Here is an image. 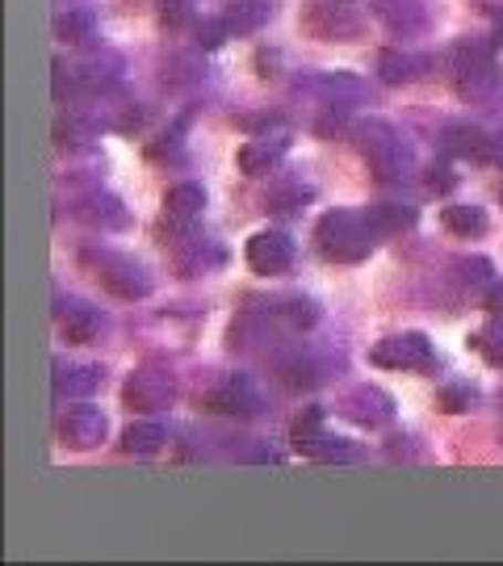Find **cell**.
I'll use <instances>...</instances> for the list:
<instances>
[{"label": "cell", "instance_id": "1", "mask_svg": "<svg viewBox=\"0 0 503 566\" xmlns=\"http://www.w3.org/2000/svg\"><path fill=\"white\" fill-rule=\"evenodd\" d=\"M315 240H319V252L327 261L357 264L374 252L378 227L369 214H357V210H327L315 227Z\"/></svg>", "mask_w": 503, "mask_h": 566}, {"label": "cell", "instance_id": "2", "mask_svg": "<svg viewBox=\"0 0 503 566\" xmlns=\"http://www.w3.org/2000/svg\"><path fill=\"white\" fill-rule=\"evenodd\" d=\"M449 76H453V88H458L462 102H486V97H495L503 81L495 46L474 39L458 42L453 55H449Z\"/></svg>", "mask_w": 503, "mask_h": 566}, {"label": "cell", "instance_id": "3", "mask_svg": "<svg viewBox=\"0 0 503 566\" xmlns=\"http://www.w3.org/2000/svg\"><path fill=\"white\" fill-rule=\"evenodd\" d=\"M353 135H357V147H361V156L369 160L378 181H402V177L411 172V164H416L411 143L402 139L390 122L369 118V122H361Z\"/></svg>", "mask_w": 503, "mask_h": 566}, {"label": "cell", "instance_id": "4", "mask_svg": "<svg viewBox=\"0 0 503 566\" xmlns=\"http://www.w3.org/2000/svg\"><path fill=\"white\" fill-rule=\"evenodd\" d=\"M81 264L84 269H93V277H97L114 298L135 303V298H147V294H151V273H147L130 252H114V248H84Z\"/></svg>", "mask_w": 503, "mask_h": 566}, {"label": "cell", "instance_id": "5", "mask_svg": "<svg viewBox=\"0 0 503 566\" xmlns=\"http://www.w3.org/2000/svg\"><path fill=\"white\" fill-rule=\"evenodd\" d=\"M369 361L383 365V369H402V374H428V369H437V353H432V340L423 332H399V336H386L374 344Z\"/></svg>", "mask_w": 503, "mask_h": 566}, {"label": "cell", "instance_id": "6", "mask_svg": "<svg viewBox=\"0 0 503 566\" xmlns=\"http://www.w3.org/2000/svg\"><path fill=\"white\" fill-rule=\"evenodd\" d=\"M294 449L315 458V462H357V449L348 446L344 437L323 432V411L319 407H306L298 420H294Z\"/></svg>", "mask_w": 503, "mask_h": 566}, {"label": "cell", "instance_id": "7", "mask_svg": "<svg viewBox=\"0 0 503 566\" xmlns=\"http://www.w3.org/2000/svg\"><path fill=\"white\" fill-rule=\"evenodd\" d=\"M122 399H126L130 411H164L177 399V378L168 369H160V365H143V369H135L126 378Z\"/></svg>", "mask_w": 503, "mask_h": 566}, {"label": "cell", "instance_id": "8", "mask_svg": "<svg viewBox=\"0 0 503 566\" xmlns=\"http://www.w3.org/2000/svg\"><path fill=\"white\" fill-rule=\"evenodd\" d=\"M206 407H210L214 416L252 420V416H261V411H264V395H261V386L252 382L248 374H227L219 386H210V395H206Z\"/></svg>", "mask_w": 503, "mask_h": 566}, {"label": "cell", "instance_id": "9", "mask_svg": "<svg viewBox=\"0 0 503 566\" xmlns=\"http://www.w3.org/2000/svg\"><path fill=\"white\" fill-rule=\"evenodd\" d=\"M105 428H109V420H105V411L93 403H72L63 407L60 416V446L67 449H97L101 441H105Z\"/></svg>", "mask_w": 503, "mask_h": 566}, {"label": "cell", "instance_id": "10", "mask_svg": "<svg viewBox=\"0 0 503 566\" xmlns=\"http://www.w3.org/2000/svg\"><path fill=\"white\" fill-rule=\"evenodd\" d=\"M340 416H348L353 424H361V428H383L395 420V399L369 382L353 386V390L340 399Z\"/></svg>", "mask_w": 503, "mask_h": 566}, {"label": "cell", "instance_id": "11", "mask_svg": "<svg viewBox=\"0 0 503 566\" xmlns=\"http://www.w3.org/2000/svg\"><path fill=\"white\" fill-rule=\"evenodd\" d=\"M248 264H252V273H261V277L290 273V264H294V240H290L285 231H256V235L248 240Z\"/></svg>", "mask_w": 503, "mask_h": 566}, {"label": "cell", "instance_id": "12", "mask_svg": "<svg viewBox=\"0 0 503 566\" xmlns=\"http://www.w3.org/2000/svg\"><path fill=\"white\" fill-rule=\"evenodd\" d=\"M290 151V135L285 130H264V135H256V139H248L240 147V172H248V177H264L269 168H277L282 164V156Z\"/></svg>", "mask_w": 503, "mask_h": 566}, {"label": "cell", "instance_id": "13", "mask_svg": "<svg viewBox=\"0 0 503 566\" xmlns=\"http://www.w3.org/2000/svg\"><path fill=\"white\" fill-rule=\"evenodd\" d=\"M306 30L327 42H353L361 34V18L348 4H315V13L306 18Z\"/></svg>", "mask_w": 503, "mask_h": 566}, {"label": "cell", "instance_id": "14", "mask_svg": "<svg viewBox=\"0 0 503 566\" xmlns=\"http://www.w3.org/2000/svg\"><path fill=\"white\" fill-rule=\"evenodd\" d=\"M444 147L453 151V156H470V160H495V135H486L483 126H449L444 130Z\"/></svg>", "mask_w": 503, "mask_h": 566}, {"label": "cell", "instance_id": "15", "mask_svg": "<svg viewBox=\"0 0 503 566\" xmlns=\"http://www.w3.org/2000/svg\"><path fill=\"white\" fill-rule=\"evenodd\" d=\"M378 18L395 30V34H420L428 30V9H423L420 0H378Z\"/></svg>", "mask_w": 503, "mask_h": 566}, {"label": "cell", "instance_id": "16", "mask_svg": "<svg viewBox=\"0 0 503 566\" xmlns=\"http://www.w3.org/2000/svg\"><path fill=\"white\" fill-rule=\"evenodd\" d=\"M97 365H55V395L60 399H88L93 390L101 386Z\"/></svg>", "mask_w": 503, "mask_h": 566}, {"label": "cell", "instance_id": "17", "mask_svg": "<svg viewBox=\"0 0 503 566\" xmlns=\"http://www.w3.org/2000/svg\"><path fill=\"white\" fill-rule=\"evenodd\" d=\"M428 60L423 55H411V51H383L378 55V76L383 84H411L423 76Z\"/></svg>", "mask_w": 503, "mask_h": 566}, {"label": "cell", "instance_id": "18", "mask_svg": "<svg viewBox=\"0 0 503 566\" xmlns=\"http://www.w3.org/2000/svg\"><path fill=\"white\" fill-rule=\"evenodd\" d=\"M76 219H84L88 227H101V231H109V227H126V210H122L118 198H109V193H93L88 202L76 206Z\"/></svg>", "mask_w": 503, "mask_h": 566}, {"label": "cell", "instance_id": "19", "mask_svg": "<svg viewBox=\"0 0 503 566\" xmlns=\"http://www.w3.org/2000/svg\"><path fill=\"white\" fill-rule=\"evenodd\" d=\"M302 88H311V93H323L327 105H344V102H361L365 97V84L357 76H311V81H302Z\"/></svg>", "mask_w": 503, "mask_h": 566}, {"label": "cell", "instance_id": "20", "mask_svg": "<svg viewBox=\"0 0 503 566\" xmlns=\"http://www.w3.org/2000/svg\"><path fill=\"white\" fill-rule=\"evenodd\" d=\"M164 210H168V219H177V223L198 219L201 210H206V193H201V185H172V189L164 193Z\"/></svg>", "mask_w": 503, "mask_h": 566}, {"label": "cell", "instance_id": "21", "mask_svg": "<svg viewBox=\"0 0 503 566\" xmlns=\"http://www.w3.org/2000/svg\"><path fill=\"white\" fill-rule=\"evenodd\" d=\"M273 18V4H264V0H235L222 21L231 25V34H252V30H261L264 21Z\"/></svg>", "mask_w": 503, "mask_h": 566}, {"label": "cell", "instance_id": "22", "mask_svg": "<svg viewBox=\"0 0 503 566\" xmlns=\"http://www.w3.org/2000/svg\"><path fill=\"white\" fill-rule=\"evenodd\" d=\"M55 39L72 42V46L97 39V18H93L88 9H67V13H60V18H55Z\"/></svg>", "mask_w": 503, "mask_h": 566}, {"label": "cell", "instance_id": "23", "mask_svg": "<svg viewBox=\"0 0 503 566\" xmlns=\"http://www.w3.org/2000/svg\"><path fill=\"white\" fill-rule=\"evenodd\" d=\"M97 332H101V315L93 311V306H84V303L67 306V315H63V336H67V340L88 344Z\"/></svg>", "mask_w": 503, "mask_h": 566}, {"label": "cell", "instance_id": "24", "mask_svg": "<svg viewBox=\"0 0 503 566\" xmlns=\"http://www.w3.org/2000/svg\"><path fill=\"white\" fill-rule=\"evenodd\" d=\"M164 441H168V428L156 424V420H139V424L126 428V437H122L126 453H160Z\"/></svg>", "mask_w": 503, "mask_h": 566}, {"label": "cell", "instance_id": "25", "mask_svg": "<svg viewBox=\"0 0 503 566\" xmlns=\"http://www.w3.org/2000/svg\"><path fill=\"white\" fill-rule=\"evenodd\" d=\"M118 67H122L118 55H88V60L72 63V76L81 84H88V88H101V84H109L118 76Z\"/></svg>", "mask_w": 503, "mask_h": 566}, {"label": "cell", "instance_id": "26", "mask_svg": "<svg viewBox=\"0 0 503 566\" xmlns=\"http://www.w3.org/2000/svg\"><path fill=\"white\" fill-rule=\"evenodd\" d=\"M441 219L449 231H458V235H483L486 231V214H483V206H444L441 210Z\"/></svg>", "mask_w": 503, "mask_h": 566}, {"label": "cell", "instance_id": "27", "mask_svg": "<svg viewBox=\"0 0 503 566\" xmlns=\"http://www.w3.org/2000/svg\"><path fill=\"white\" fill-rule=\"evenodd\" d=\"M470 348L483 353V361L491 365V369H503V324L479 327V332L470 336Z\"/></svg>", "mask_w": 503, "mask_h": 566}, {"label": "cell", "instance_id": "28", "mask_svg": "<svg viewBox=\"0 0 503 566\" xmlns=\"http://www.w3.org/2000/svg\"><path fill=\"white\" fill-rule=\"evenodd\" d=\"M273 311H277L290 327H298V332L319 324V306L311 303V298H282V303H273Z\"/></svg>", "mask_w": 503, "mask_h": 566}, {"label": "cell", "instance_id": "29", "mask_svg": "<svg viewBox=\"0 0 503 566\" xmlns=\"http://www.w3.org/2000/svg\"><path fill=\"white\" fill-rule=\"evenodd\" d=\"M365 214L374 219V227H378V231H402V227L416 223V210H411V206H395V202L374 206V210H365Z\"/></svg>", "mask_w": 503, "mask_h": 566}, {"label": "cell", "instance_id": "30", "mask_svg": "<svg viewBox=\"0 0 503 566\" xmlns=\"http://www.w3.org/2000/svg\"><path fill=\"white\" fill-rule=\"evenodd\" d=\"M479 403V390L470 382H449L441 390V411H470Z\"/></svg>", "mask_w": 503, "mask_h": 566}, {"label": "cell", "instance_id": "31", "mask_svg": "<svg viewBox=\"0 0 503 566\" xmlns=\"http://www.w3.org/2000/svg\"><path fill=\"white\" fill-rule=\"evenodd\" d=\"M453 269L462 273L458 282L470 285V290H479V285H491V261H483V256H470V261H458Z\"/></svg>", "mask_w": 503, "mask_h": 566}, {"label": "cell", "instance_id": "32", "mask_svg": "<svg viewBox=\"0 0 503 566\" xmlns=\"http://www.w3.org/2000/svg\"><path fill=\"white\" fill-rule=\"evenodd\" d=\"M231 39V25L227 21H201L198 25V46H206V51H214V46H222V42Z\"/></svg>", "mask_w": 503, "mask_h": 566}, {"label": "cell", "instance_id": "33", "mask_svg": "<svg viewBox=\"0 0 503 566\" xmlns=\"http://www.w3.org/2000/svg\"><path fill=\"white\" fill-rule=\"evenodd\" d=\"M311 198V189H282V193H273L269 198V210H277V214H285V210H294V206H302Z\"/></svg>", "mask_w": 503, "mask_h": 566}, {"label": "cell", "instance_id": "34", "mask_svg": "<svg viewBox=\"0 0 503 566\" xmlns=\"http://www.w3.org/2000/svg\"><path fill=\"white\" fill-rule=\"evenodd\" d=\"M164 21H172V25L189 21V9H185V0H164Z\"/></svg>", "mask_w": 503, "mask_h": 566}, {"label": "cell", "instance_id": "35", "mask_svg": "<svg viewBox=\"0 0 503 566\" xmlns=\"http://www.w3.org/2000/svg\"><path fill=\"white\" fill-rule=\"evenodd\" d=\"M428 189H437V193H444V189H453V177H449V168H432V177H428Z\"/></svg>", "mask_w": 503, "mask_h": 566}, {"label": "cell", "instance_id": "36", "mask_svg": "<svg viewBox=\"0 0 503 566\" xmlns=\"http://www.w3.org/2000/svg\"><path fill=\"white\" fill-rule=\"evenodd\" d=\"M486 311L503 315V285H491V294H486Z\"/></svg>", "mask_w": 503, "mask_h": 566}, {"label": "cell", "instance_id": "37", "mask_svg": "<svg viewBox=\"0 0 503 566\" xmlns=\"http://www.w3.org/2000/svg\"><path fill=\"white\" fill-rule=\"evenodd\" d=\"M495 34H500V39H495V42H503V13H500V18H495Z\"/></svg>", "mask_w": 503, "mask_h": 566}, {"label": "cell", "instance_id": "38", "mask_svg": "<svg viewBox=\"0 0 503 566\" xmlns=\"http://www.w3.org/2000/svg\"><path fill=\"white\" fill-rule=\"evenodd\" d=\"M500 193H503V189H500Z\"/></svg>", "mask_w": 503, "mask_h": 566}]
</instances>
